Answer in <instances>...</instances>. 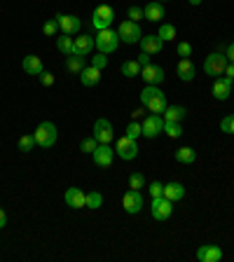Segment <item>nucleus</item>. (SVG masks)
Instances as JSON below:
<instances>
[{"mask_svg":"<svg viewBox=\"0 0 234 262\" xmlns=\"http://www.w3.org/2000/svg\"><path fill=\"white\" fill-rule=\"evenodd\" d=\"M140 103L145 105V110L155 112V115L164 112L166 105H169L166 103V94H164L157 84H145V89L140 92Z\"/></svg>","mask_w":234,"mask_h":262,"instance_id":"f257e3e1","label":"nucleus"},{"mask_svg":"<svg viewBox=\"0 0 234 262\" xmlns=\"http://www.w3.org/2000/svg\"><path fill=\"white\" fill-rule=\"evenodd\" d=\"M94 42H96V49H99V52L112 54V52H117L120 35H117V31H112V28H103V31H99L96 38H94Z\"/></svg>","mask_w":234,"mask_h":262,"instance_id":"f03ea898","label":"nucleus"},{"mask_svg":"<svg viewBox=\"0 0 234 262\" xmlns=\"http://www.w3.org/2000/svg\"><path fill=\"white\" fill-rule=\"evenodd\" d=\"M33 136H35V143H38L40 148H52L58 138V131L52 122H42V124H38V129L33 131Z\"/></svg>","mask_w":234,"mask_h":262,"instance_id":"7ed1b4c3","label":"nucleus"},{"mask_svg":"<svg viewBox=\"0 0 234 262\" xmlns=\"http://www.w3.org/2000/svg\"><path fill=\"white\" fill-rule=\"evenodd\" d=\"M117 35H120V40L127 42V45H136V42H140V38H143L138 21H131V19H127V21H122L117 26Z\"/></svg>","mask_w":234,"mask_h":262,"instance_id":"20e7f679","label":"nucleus"},{"mask_svg":"<svg viewBox=\"0 0 234 262\" xmlns=\"http://www.w3.org/2000/svg\"><path fill=\"white\" fill-rule=\"evenodd\" d=\"M225 68H227V56L222 52H213L206 56L204 61V73L211 77H222V73H225Z\"/></svg>","mask_w":234,"mask_h":262,"instance_id":"39448f33","label":"nucleus"},{"mask_svg":"<svg viewBox=\"0 0 234 262\" xmlns=\"http://www.w3.org/2000/svg\"><path fill=\"white\" fill-rule=\"evenodd\" d=\"M115 21V10L110 5H99L92 14V26L96 31H103V28H110V23Z\"/></svg>","mask_w":234,"mask_h":262,"instance_id":"423d86ee","label":"nucleus"},{"mask_svg":"<svg viewBox=\"0 0 234 262\" xmlns=\"http://www.w3.org/2000/svg\"><path fill=\"white\" fill-rule=\"evenodd\" d=\"M150 213H152V218L159 222L169 220L171 213H173V201H169L166 197H155L152 199V206H150Z\"/></svg>","mask_w":234,"mask_h":262,"instance_id":"0eeeda50","label":"nucleus"},{"mask_svg":"<svg viewBox=\"0 0 234 262\" xmlns=\"http://www.w3.org/2000/svg\"><path fill=\"white\" fill-rule=\"evenodd\" d=\"M117 157L124 159V162H131V159H136V155H138V143H136L134 138H127V136H122V138H117Z\"/></svg>","mask_w":234,"mask_h":262,"instance_id":"6e6552de","label":"nucleus"},{"mask_svg":"<svg viewBox=\"0 0 234 262\" xmlns=\"http://www.w3.org/2000/svg\"><path fill=\"white\" fill-rule=\"evenodd\" d=\"M92 157L96 166L108 169V166H112V159H115V148H110V143H99V148L92 152Z\"/></svg>","mask_w":234,"mask_h":262,"instance_id":"1a4fd4ad","label":"nucleus"},{"mask_svg":"<svg viewBox=\"0 0 234 262\" xmlns=\"http://www.w3.org/2000/svg\"><path fill=\"white\" fill-rule=\"evenodd\" d=\"M140 127H143V136H145V138H157L164 131V120L152 112V115H148L145 120L140 122Z\"/></svg>","mask_w":234,"mask_h":262,"instance_id":"9d476101","label":"nucleus"},{"mask_svg":"<svg viewBox=\"0 0 234 262\" xmlns=\"http://www.w3.org/2000/svg\"><path fill=\"white\" fill-rule=\"evenodd\" d=\"M56 23H58V28L64 31L66 35H77L82 28V21L80 17H75V14H56Z\"/></svg>","mask_w":234,"mask_h":262,"instance_id":"9b49d317","label":"nucleus"},{"mask_svg":"<svg viewBox=\"0 0 234 262\" xmlns=\"http://www.w3.org/2000/svg\"><path fill=\"white\" fill-rule=\"evenodd\" d=\"M94 138L99 140V143H112L115 134H112V124L105 120V117H99L96 122H94Z\"/></svg>","mask_w":234,"mask_h":262,"instance_id":"f8f14e48","label":"nucleus"},{"mask_svg":"<svg viewBox=\"0 0 234 262\" xmlns=\"http://www.w3.org/2000/svg\"><path fill=\"white\" fill-rule=\"evenodd\" d=\"M122 206H124L127 213H131V216L140 213V211H143V197H140V190H129V192L122 197Z\"/></svg>","mask_w":234,"mask_h":262,"instance_id":"ddd939ff","label":"nucleus"},{"mask_svg":"<svg viewBox=\"0 0 234 262\" xmlns=\"http://www.w3.org/2000/svg\"><path fill=\"white\" fill-rule=\"evenodd\" d=\"M64 201L70 209H84L87 206V192H82L80 187H68L64 194Z\"/></svg>","mask_w":234,"mask_h":262,"instance_id":"4468645a","label":"nucleus"},{"mask_svg":"<svg viewBox=\"0 0 234 262\" xmlns=\"http://www.w3.org/2000/svg\"><path fill=\"white\" fill-rule=\"evenodd\" d=\"M197 260L199 262H220L222 260V248L213 244H204L197 248Z\"/></svg>","mask_w":234,"mask_h":262,"instance_id":"2eb2a0df","label":"nucleus"},{"mask_svg":"<svg viewBox=\"0 0 234 262\" xmlns=\"http://www.w3.org/2000/svg\"><path fill=\"white\" fill-rule=\"evenodd\" d=\"M211 94H213V99L216 101H227L229 94H232V80H227V77H216V82H213V87H211Z\"/></svg>","mask_w":234,"mask_h":262,"instance_id":"dca6fc26","label":"nucleus"},{"mask_svg":"<svg viewBox=\"0 0 234 262\" xmlns=\"http://www.w3.org/2000/svg\"><path fill=\"white\" fill-rule=\"evenodd\" d=\"M140 77L145 80V84H162L166 75H164V68L150 64V66H145V68H140Z\"/></svg>","mask_w":234,"mask_h":262,"instance_id":"f3484780","label":"nucleus"},{"mask_svg":"<svg viewBox=\"0 0 234 262\" xmlns=\"http://www.w3.org/2000/svg\"><path fill=\"white\" fill-rule=\"evenodd\" d=\"M143 17H145V21H162L164 17H166V10H164V5L159 3V0H152V3H148L145 7H143Z\"/></svg>","mask_w":234,"mask_h":262,"instance_id":"a211bd4d","label":"nucleus"},{"mask_svg":"<svg viewBox=\"0 0 234 262\" xmlns=\"http://www.w3.org/2000/svg\"><path fill=\"white\" fill-rule=\"evenodd\" d=\"M162 47H164V40L159 38V35H143V38H140V49L148 52L150 56L162 52Z\"/></svg>","mask_w":234,"mask_h":262,"instance_id":"6ab92c4d","label":"nucleus"},{"mask_svg":"<svg viewBox=\"0 0 234 262\" xmlns=\"http://www.w3.org/2000/svg\"><path fill=\"white\" fill-rule=\"evenodd\" d=\"M175 75L181 77L183 82H192L194 75H197V70H194V64L190 59H181L178 66H175Z\"/></svg>","mask_w":234,"mask_h":262,"instance_id":"aec40b11","label":"nucleus"},{"mask_svg":"<svg viewBox=\"0 0 234 262\" xmlns=\"http://www.w3.org/2000/svg\"><path fill=\"white\" fill-rule=\"evenodd\" d=\"M80 82L84 87H94L101 82V68H94V66H84L80 73Z\"/></svg>","mask_w":234,"mask_h":262,"instance_id":"412c9836","label":"nucleus"},{"mask_svg":"<svg viewBox=\"0 0 234 262\" xmlns=\"http://www.w3.org/2000/svg\"><path fill=\"white\" fill-rule=\"evenodd\" d=\"M164 197L175 204V201H181V199L185 197V187H183L181 183H173V181L166 183V185H164Z\"/></svg>","mask_w":234,"mask_h":262,"instance_id":"4be33fe9","label":"nucleus"},{"mask_svg":"<svg viewBox=\"0 0 234 262\" xmlns=\"http://www.w3.org/2000/svg\"><path fill=\"white\" fill-rule=\"evenodd\" d=\"M23 70L28 73V75H40L42 70V61H40V56H35V54H28V56H23Z\"/></svg>","mask_w":234,"mask_h":262,"instance_id":"5701e85b","label":"nucleus"},{"mask_svg":"<svg viewBox=\"0 0 234 262\" xmlns=\"http://www.w3.org/2000/svg\"><path fill=\"white\" fill-rule=\"evenodd\" d=\"M94 47H96V42H94L92 35H80V38H75V54H80V56H87Z\"/></svg>","mask_w":234,"mask_h":262,"instance_id":"b1692460","label":"nucleus"},{"mask_svg":"<svg viewBox=\"0 0 234 262\" xmlns=\"http://www.w3.org/2000/svg\"><path fill=\"white\" fill-rule=\"evenodd\" d=\"M185 115H187V110L183 105H166V110H164V122H181Z\"/></svg>","mask_w":234,"mask_h":262,"instance_id":"393cba45","label":"nucleus"},{"mask_svg":"<svg viewBox=\"0 0 234 262\" xmlns=\"http://www.w3.org/2000/svg\"><path fill=\"white\" fill-rule=\"evenodd\" d=\"M56 49L61 54H66V56H70V54H75V40L64 33L61 38H56Z\"/></svg>","mask_w":234,"mask_h":262,"instance_id":"a878e982","label":"nucleus"},{"mask_svg":"<svg viewBox=\"0 0 234 262\" xmlns=\"http://www.w3.org/2000/svg\"><path fill=\"white\" fill-rule=\"evenodd\" d=\"M66 68H68L70 73L80 75L82 68H84V56H80V54H70V56H66Z\"/></svg>","mask_w":234,"mask_h":262,"instance_id":"bb28decb","label":"nucleus"},{"mask_svg":"<svg viewBox=\"0 0 234 262\" xmlns=\"http://www.w3.org/2000/svg\"><path fill=\"white\" fill-rule=\"evenodd\" d=\"M175 159L181 164H194L197 162V150H192V148H178L175 150Z\"/></svg>","mask_w":234,"mask_h":262,"instance_id":"cd10ccee","label":"nucleus"},{"mask_svg":"<svg viewBox=\"0 0 234 262\" xmlns=\"http://www.w3.org/2000/svg\"><path fill=\"white\" fill-rule=\"evenodd\" d=\"M122 75L124 77H136V75H140V66H138V61H124L122 64Z\"/></svg>","mask_w":234,"mask_h":262,"instance_id":"c85d7f7f","label":"nucleus"},{"mask_svg":"<svg viewBox=\"0 0 234 262\" xmlns=\"http://www.w3.org/2000/svg\"><path fill=\"white\" fill-rule=\"evenodd\" d=\"M164 134L171 136V138H181V136H183L181 122H164Z\"/></svg>","mask_w":234,"mask_h":262,"instance_id":"c756f323","label":"nucleus"},{"mask_svg":"<svg viewBox=\"0 0 234 262\" xmlns=\"http://www.w3.org/2000/svg\"><path fill=\"white\" fill-rule=\"evenodd\" d=\"M157 35L162 38L164 42L173 40V38H175V26H173V23H162V26H159V31H157Z\"/></svg>","mask_w":234,"mask_h":262,"instance_id":"7c9ffc66","label":"nucleus"},{"mask_svg":"<svg viewBox=\"0 0 234 262\" xmlns=\"http://www.w3.org/2000/svg\"><path fill=\"white\" fill-rule=\"evenodd\" d=\"M124 131H127V138H134V140H138V136H143V127H140V122H129L127 124V129H124Z\"/></svg>","mask_w":234,"mask_h":262,"instance_id":"2f4dec72","label":"nucleus"},{"mask_svg":"<svg viewBox=\"0 0 234 262\" xmlns=\"http://www.w3.org/2000/svg\"><path fill=\"white\" fill-rule=\"evenodd\" d=\"M129 187H131V190H143V187H145V176L134 171V173L129 176Z\"/></svg>","mask_w":234,"mask_h":262,"instance_id":"473e14b6","label":"nucleus"},{"mask_svg":"<svg viewBox=\"0 0 234 262\" xmlns=\"http://www.w3.org/2000/svg\"><path fill=\"white\" fill-rule=\"evenodd\" d=\"M35 145H38V143H35V136L33 134H31V136L23 134L21 138H19V150H21V152H31Z\"/></svg>","mask_w":234,"mask_h":262,"instance_id":"72a5a7b5","label":"nucleus"},{"mask_svg":"<svg viewBox=\"0 0 234 262\" xmlns=\"http://www.w3.org/2000/svg\"><path fill=\"white\" fill-rule=\"evenodd\" d=\"M103 206V197H101V192H87V209H101Z\"/></svg>","mask_w":234,"mask_h":262,"instance_id":"f704fd0d","label":"nucleus"},{"mask_svg":"<svg viewBox=\"0 0 234 262\" xmlns=\"http://www.w3.org/2000/svg\"><path fill=\"white\" fill-rule=\"evenodd\" d=\"M96 148H99V140L94 138V136H89V138H84V140L80 143V150H82V152H89V155H92Z\"/></svg>","mask_w":234,"mask_h":262,"instance_id":"c9c22d12","label":"nucleus"},{"mask_svg":"<svg viewBox=\"0 0 234 262\" xmlns=\"http://www.w3.org/2000/svg\"><path fill=\"white\" fill-rule=\"evenodd\" d=\"M220 131H225V134H234V115L222 117V122H220Z\"/></svg>","mask_w":234,"mask_h":262,"instance_id":"e433bc0d","label":"nucleus"},{"mask_svg":"<svg viewBox=\"0 0 234 262\" xmlns=\"http://www.w3.org/2000/svg\"><path fill=\"white\" fill-rule=\"evenodd\" d=\"M92 66H94V68H101V70H103L105 66H108V56H105L103 52H99L96 56H92Z\"/></svg>","mask_w":234,"mask_h":262,"instance_id":"4c0bfd02","label":"nucleus"},{"mask_svg":"<svg viewBox=\"0 0 234 262\" xmlns=\"http://www.w3.org/2000/svg\"><path fill=\"white\" fill-rule=\"evenodd\" d=\"M178 56L181 59L192 56V45H190V42H178Z\"/></svg>","mask_w":234,"mask_h":262,"instance_id":"58836bf2","label":"nucleus"},{"mask_svg":"<svg viewBox=\"0 0 234 262\" xmlns=\"http://www.w3.org/2000/svg\"><path fill=\"white\" fill-rule=\"evenodd\" d=\"M129 19H131V21H138V19H145L143 17V7H138V5H131L129 7Z\"/></svg>","mask_w":234,"mask_h":262,"instance_id":"ea45409f","label":"nucleus"},{"mask_svg":"<svg viewBox=\"0 0 234 262\" xmlns=\"http://www.w3.org/2000/svg\"><path fill=\"white\" fill-rule=\"evenodd\" d=\"M56 28H58L56 19H52V21H45V23H42V33H45V35H54V33H56Z\"/></svg>","mask_w":234,"mask_h":262,"instance_id":"a19ab883","label":"nucleus"},{"mask_svg":"<svg viewBox=\"0 0 234 262\" xmlns=\"http://www.w3.org/2000/svg\"><path fill=\"white\" fill-rule=\"evenodd\" d=\"M148 190H150L152 199H155V197H164V185H162V183H157V181L150 183V187H148Z\"/></svg>","mask_w":234,"mask_h":262,"instance_id":"79ce46f5","label":"nucleus"},{"mask_svg":"<svg viewBox=\"0 0 234 262\" xmlns=\"http://www.w3.org/2000/svg\"><path fill=\"white\" fill-rule=\"evenodd\" d=\"M38 77H40V82L45 84V87H52V84H54V75L49 73V70H42Z\"/></svg>","mask_w":234,"mask_h":262,"instance_id":"37998d69","label":"nucleus"},{"mask_svg":"<svg viewBox=\"0 0 234 262\" xmlns=\"http://www.w3.org/2000/svg\"><path fill=\"white\" fill-rule=\"evenodd\" d=\"M136 61H138L140 68H145V66H150V54H148V52H140L138 56H136Z\"/></svg>","mask_w":234,"mask_h":262,"instance_id":"c03bdc74","label":"nucleus"},{"mask_svg":"<svg viewBox=\"0 0 234 262\" xmlns=\"http://www.w3.org/2000/svg\"><path fill=\"white\" fill-rule=\"evenodd\" d=\"M222 75L227 77V80H234V64H232V61H227V68H225V73H222Z\"/></svg>","mask_w":234,"mask_h":262,"instance_id":"a18cd8bd","label":"nucleus"},{"mask_svg":"<svg viewBox=\"0 0 234 262\" xmlns=\"http://www.w3.org/2000/svg\"><path fill=\"white\" fill-rule=\"evenodd\" d=\"M225 56H227V61H232V64H234V42H229L227 54H225Z\"/></svg>","mask_w":234,"mask_h":262,"instance_id":"49530a36","label":"nucleus"},{"mask_svg":"<svg viewBox=\"0 0 234 262\" xmlns=\"http://www.w3.org/2000/svg\"><path fill=\"white\" fill-rule=\"evenodd\" d=\"M5 225H7V216H5V211L0 209V229L5 227Z\"/></svg>","mask_w":234,"mask_h":262,"instance_id":"de8ad7c7","label":"nucleus"},{"mask_svg":"<svg viewBox=\"0 0 234 262\" xmlns=\"http://www.w3.org/2000/svg\"><path fill=\"white\" fill-rule=\"evenodd\" d=\"M143 112H145V105H143V108H138V110H134V112H131V115H134V120H136V117H140V115H143Z\"/></svg>","mask_w":234,"mask_h":262,"instance_id":"09e8293b","label":"nucleus"},{"mask_svg":"<svg viewBox=\"0 0 234 262\" xmlns=\"http://www.w3.org/2000/svg\"><path fill=\"white\" fill-rule=\"evenodd\" d=\"M204 0H190V5H201Z\"/></svg>","mask_w":234,"mask_h":262,"instance_id":"8fccbe9b","label":"nucleus"},{"mask_svg":"<svg viewBox=\"0 0 234 262\" xmlns=\"http://www.w3.org/2000/svg\"><path fill=\"white\" fill-rule=\"evenodd\" d=\"M232 89H234V80H232Z\"/></svg>","mask_w":234,"mask_h":262,"instance_id":"3c124183","label":"nucleus"},{"mask_svg":"<svg viewBox=\"0 0 234 262\" xmlns=\"http://www.w3.org/2000/svg\"><path fill=\"white\" fill-rule=\"evenodd\" d=\"M159 3H162V0H159Z\"/></svg>","mask_w":234,"mask_h":262,"instance_id":"603ef678","label":"nucleus"}]
</instances>
